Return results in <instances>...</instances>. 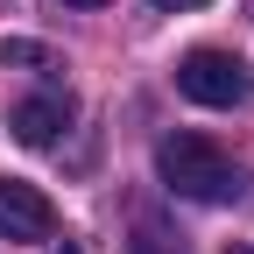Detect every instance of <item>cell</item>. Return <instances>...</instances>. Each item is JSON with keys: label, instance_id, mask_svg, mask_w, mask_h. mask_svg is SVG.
<instances>
[{"label": "cell", "instance_id": "6da1fadb", "mask_svg": "<svg viewBox=\"0 0 254 254\" xmlns=\"http://www.w3.org/2000/svg\"><path fill=\"white\" fill-rule=\"evenodd\" d=\"M155 177L177 198H198V205H233L240 198V163L205 134H163L155 141Z\"/></svg>", "mask_w": 254, "mask_h": 254}, {"label": "cell", "instance_id": "7a4b0ae2", "mask_svg": "<svg viewBox=\"0 0 254 254\" xmlns=\"http://www.w3.org/2000/svg\"><path fill=\"white\" fill-rule=\"evenodd\" d=\"M177 92L184 99H198V106H247V92H254V78H247V64L233 57V50H190L184 64H177Z\"/></svg>", "mask_w": 254, "mask_h": 254}, {"label": "cell", "instance_id": "3957f363", "mask_svg": "<svg viewBox=\"0 0 254 254\" xmlns=\"http://www.w3.org/2000/svg\"><path fill=\"white\" fill-rule=\"evenodd\" d=\"M0 240H28V247L57 240V205L21 177H0Z\"/></svg>", "mask_w": 254, "mask_h": 254}, {"label": "cell", "instance_id": "277c9868", "mask_svg": "<svg viewBox=\"0 0 254 254\" xmlns=\"http://www.w3.org/2000/svg\"><path fill=\"white\" fill-rule=\"evenodd\" d=\"M71 92H36V99H21L14 113H7V134L21 141V148H50L64 127H71Z\"/></svg>", "mask_w": 254, "mask_h": 254}, {"label": "cell", "instance_id": "5b68a950", "mask_svg": "<svg viewBox=\"0 0 254 254\" xmlns=\"http://www.w3.org/2000/svg\"><path fill=\"white\" fill-rule=\"evenodd\" d=\"M0 71H64V57L50 43H28V36H7L0 43Z\"/></svg>", "mask_w": 254, "mask_h": 254}, {"label": "cell", "instance_id": "8992f818", "mask_svg": "<svg viewBox=\"0 0 254 254\" xmlns=\"http://www.w3.org/2000/svg\"><path fill=\"white\" fill-rule=\"evenodd\" d=\"M127 254H190V247H184V233L163 226V219H141V226L127 233Z\"/></svg>", "mask_w": 254, "mask_h": 254}, {"label": "cell", "instance_id": "52a82bcc", "mask_svg": "<svg viewBox=\"0 0 254 254\" xmlns=\"http://www.w3.org/2000/svg\"><path fill=\"white\" fill-rule=\"evenodd\" d=\"M163 14H184V7H205V0H155Z\"/></svg>", "mask_w": 254, "mask_h": 254}, {"label": "cell", "instance_id": "ba28073f", "mask_svg": "<svg viewBox=\"0 0 254 254\" xmlns=\"http://www.w3.org/2000/svg\"><path fill=\"white\" fill-rule=\"evenodd\" d=\"M71 7H106V0H71Z\"/></svg>", "mask_w": 254, "mask_h": 254}, {"label": "cell", "instance_id": "9c48e42d", "mask_svg": "<svg viewBox=\"0 0 254 254\" xmlns=\"http://www.w3.org/2000/svg\"><path fill=\"white\" fill-rule=\"evenodd\" d=\"M226 254H254V247H226Z\"/></svg>", "mask_w": 254, "mask_h": 254}]
</instances>
